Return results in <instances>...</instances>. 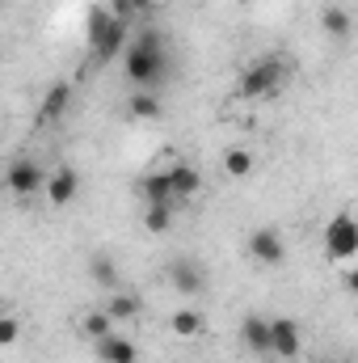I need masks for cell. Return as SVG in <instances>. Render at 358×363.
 I'll list each match as a JSON object with an SVG mask.
<instances>
[{
	"mask_svg": "<svg viewBox=\"0 0 358 363\" xmlns=\"http://www.w3.org/2000/svg\"><path fill=\"white\" fill-rule=\"evenodd\" d=\"M110 325H114V317H110V308H101V313H89V317H85V334H89L93 342H101V338H110Z\"/></svg>",
	"mask_w": 358,
	"mask_h": 363,
	"instance_id": "603a6c76",
	"label": "cell"
},
{
	"mask_svg": "<svg viewBox=\"0 0 358 363\" xmlns=\"http://www.w3.org/2000/svg\"><path fill=\"white\" fill-rule=\"evenodd\" d=\"M169 325H173V334H178V338H198V334L207 330V317H202L198 308H181V313L169 317Z\"/></svg>",
	"mask_w": 358,
	"mask_h": 363,
	"instance_id": "2e32d148",
	"label": "cell"
},
{
	"mask_svg": "<svg viewBox=\"0 0 358 363\" xmlns=\"http://www.w3.org/2000/svg\"><path fill=\"white\" fill-rule=\"evenodd\" d=\"M354 216H358V207H354Z\"/></svg>",
	"mask_w": 358,
	"mask_h": 363,
	"instance_id": "4316f807",
	"label": "cell"
},
{
	"mask_svg": "<svg viewBox=\"0 0 358 363\" xmlns=\"http://www.w3.org/2000/svg\"><path fill=\"white\" fill-rule=\"evenodd\" d=\"M105 308H110L114 321H135V317H139V296H114Z\"/></svg>",
	"mask_w": 358,
	"mask_h": 363,
	"instance_id": "44dd1931",
	"label": "cell"
},
{
	"mask_svg": "<svg viewBox=\"0 0 358 363\" xmlns=\"http://www.w3.org/2000/svg\"><path fill=\"white\" fill-rule=\"evenodd\" d=\"M249 258L262 262V267H278L287 258V245H282V233L278 228H258L249 237Z\"/></svg>",
	"mask_w": 358,
	"mask_h": 363,
	"instance_id": "8992f818",
	"label": "cell"
},
{
	"mask_svg": "<svg viewBox=\"0 0 358 363\" xmlns=\"http://www.w3.org/2000/svg\"><path fill=\"white\" fill-rule=\"evenodd\" d=\"M89 271H93V279H97L101 287H118V271H114V262H110L105 254H93V258H89Z\"/></svg>",
	"mask_w": 358,
	"mask_h": 363,
	"instance_id": "7402d4cb",
	"label": "cell"
},
{
	"mask_svg": "<svg viewBox=\"0 0 358 363\" xmlns=\"http://www.w3.org/2000/svg\"><path fill=\"white\" fill-rule=\"evenodd\" d=\"M169 283H173L178 291H185V296H198V291L207 287V274H202V267H198L194 258H173V262H169Z\"/></svg>",
	"mask_w": 358,
	"mask_h": 363,
	"instance_id": "ba28073f",
	"label": "cell"
},
{
	"mask_svg": "<svg viewBox=\"0 0 358 363\" xmlns=\"http://www.w3.org/2000/svg\"><path fill=\"white\" fill-rule=\"evenodd\" d=\"M325 254H329L333 262L354 258L358 254V216L342 211V216H333V220L325 224Z\"/></svg>",
	"mask_w": 358,
	"mask_h": 363,
	"instance_id": "3957f363",
	"label": "cell"
},
{
	"mask_svg": "<svg viewBox=\"0 0 358 363\" xmlns=\"http://www.w3.org/2000/svg\"><path fill=\"white\" fill-rule=\"evenodd\" d=\"M127 110H131L135 118H156V114H161V97L148 93V89H135L131 93V101H127Z\"/></svg>",
	"mask_w": 358,
	"mask_h": 363,
	"instance_id": "d6986e66",
	"label": "cell"
},
{
	"mask_svg": "<svg viewBox=\"0 0 358 363\" xmlns=\"http://www.w3.org/2000/svg\"><path fill=\"white\" fill-rule=\"evenodd\" d=\"M282 363H299V359H282Z\"/></svg>",
	"mask_w": 358,
	"mask_h": 363,
	"instance_id": "484cf974",
	"label": "cell"
},
{
	"mask_svg": "<svg viewBox=\"0 0 358 363\" xmlns=\"http://www.w3.org/2000/svg\"><path fill=\"white\" fill-rule=\"evenodd\" d=\"M241 338H245V347L253 351V355H270V317H245V325H241Z\"/></svg>",
	"mask_w": 358,
	"mask_h": 363,
	"instance_id": "8fae6325",
	"label": "cell"
},
{
	"mask_svg": "<svg viewBox=\"0 0 358 363\" xmlns=\"http://www.w3.org/2000/svg\"><path fill=\"white\" fill-rule=\"evenodd\" d=\"M127 47H131V26H127V17H114V26L105 30V38L93 47V60L110 64L114 55H127Z\"/></svg>",
	"mask_w": 358,
	"mask_h": 363,
	"instance_id": "52a82bcc",
	"label": "cell"
},
{
	"mask_svg": "<svg viewBox=\"0 0 358 363\" xmlns=\"http://www.w3.org/2000/svg\"><path fill=\"white\" fill-rule=\"evenodd\" d=\"M224 169H228V178H249L253 174V152L249 148H228Z\"/></svg>",
	"mask_w": 358,
	"mask_h": 363,
	"instance_id": "ffe728a7",
	"label": "cell"
},
{
	"mask_svg": "<svg viewBox=\"0 0 358 363\" xmlns=\"http://www.w3.org/2000/svg\"><path fill=\"white\" fill-rule=\"evenodd\" d=\"M76 190H81V174L72 169V165H59L51 182H47V199H51V207H68L72 199H76Z\"/></svg>",
	"mask_w": 358,
	"mask_h": 363,
	"instance_id": "30bf717a",
	"label": "cell"
},
{
	"mask_svg": "<svg viewBox=\"0 0 358 363\" xmlns=\"http://www.w3.org/2000/svg\"><path fill=\"white\" fill-rule=\"evenodd\" d=\"M47 182H51V174H47L38 161H30V157H17V161L8 165V174H4V186H8L17 199H25V194H34V190H47Z\"/></svg>",
	"mask_w": 358,
	"mask_h": 363,
	"instance_id": "277c9868",
	"label": "cell"
},
{
	"mask_svg": "<svg viewBox=\"0 0 358 363\" xmlns=\"http://www.w3.org/2000/svg\"><path fill=\"white\" fill-rule=\"evenodd\" d=\"M68 106H72V85L68 81H55L47 97H42V106H38V123L42 127H51V123H59L64 114H68Z\"/></svg>",
	"mask_w": 358,
	"mask_h": 363,
	"instance_id": "9c48e42d",
	"label": "cell"
},
{
	"mask_svg": "<svg viewBox=\"0 0 358 363\" xmlns=\"http://www.w3.org/2000/svg\"><path fill=\"white\" fill-rule=\"evenodd\" d=\"M165 174H169V182H173V194H178V199L198 194V186H202V178H198V169H194V165H169Z\"/></svg>",
	"mask_w": 358,
	"mask_h": 363,
	"instance_id": "5bb4252c",
	"label": "cell"
},
{
	"mask_svg": "<svg viewBox=\"0 0 358 363\" xmlns=\"http://www.w3.org/2000/svg\"><path fill=\"white\" fill-rule=\"evenodd\" d=\"M114 17H118L114 9H93V13H89V26H85V38H89V47H97V43L105 38V30L114 26Z\"/></svg>",
	"mask_w": 358,
	"mask_h": 363,
	"instance_id": "ac0fdd59",
	"label": "cell"
},
{
	"mask_svg": "<svg viewBox=\"0 0 358 363\" xmlns=\"http://www.w3.org/2000/svg\"><path fill=\"white\" fill-rule=\"evenodd\" d=\"M282 81H287V64L282 60H258V64H249L245 72H241V97H270V93L282 89Z\"/></svg>",
	"mask_w": 358,
	"mask_h": 363,
	"instance_id": "7a4b0ae2",
	"label": "cell"
},
{
	"mask_svg": "<svg viewBox=\"0 0 358 363\" xmlns=\"http://www.w3.org/2000/svg\"><path fill=\"white\" fill-rule=\"evenodd\" d=\"M17 334H21L17 317H4V321H0V342H4V347H13V342H17Z\"/></svg>",
	"mask_w": 358,
	"mask_h": 363,
	"instance_id": "cb8c5ba5",
	"label": "cell"
},
{
	"mask_svg": "<svg viewBox=\"0 0 358 363\" xmlns=\"http://www.w3.org/2000/svg\"><path fill=\"white\" fill-rule=\"evenodd\" d=\"M97 355H101V363H135V342L131 338H118V334H110V338H101L97 342Z\"/></svg>",
	"mask_w": 358,
	"mask_h": 363,
	"instance_id": "7c38bea8",
	"label": "cell"
},
{
	"mask_svg": "<svg viewBox=\"0 0 358 363\" xmlns=\"http://www.w3.org/2000/svg\"><path fill=\"white\" fill-rule=\"evenodd\" d=\"M127 77L135 81V89H156L169 72V55H165V34L156 26H144L131 47H127Z\"/></svg>",
	"mask_w": 358,
	"mask_h": 363,
	"instance_id": "6da1fadb",
	"label": "cell"
},
{
	"mask_svg": "<svg viewBox=\"0 0 358 363\" xmlns=\"http://www.w3.org/2000/svg\"><path fill=\"white\" fill-rule=\"evenodd\" d=\"M346 287H350V291L358 296V271H350V274H346Z\"/></svg>",
	"mask_w": 358,
	"mask_h": 363,
	"instance_id": "d4e9b609",
	"label": "cell"
},
{
	"mask_svg": "<svg viewBox=\"0 0 358 363\" xmlns=\"http://www.w3.org/2000/svg\"><path fill=\"white\" fill-rule=\"evenodd\" d=\"M139 194H144L148 203H178L169 174H148V178H139Z\"/></svg>",
	"mask_w": 358,
	"mask_h": 363,
	"instance_id": "4fadbf2b",
	"label": "cell"
},
{
	"mask_svg": "<svg viewBox=\"0 0 358 363\" xmlns=\"http://www.w3.org/2000/svg\"><path fill=\"white\" fill-rule=\"evenodd\" d=\"M299 351H304L299 325H295L291 317H274V321H270V355H278V359H299Z\"/></svg>",
	"mask_w": 358,
	"mask_h": 363,
	"instance_id": "5b68a950",
	"label": "cell"
},
{
	"mask_svg": "<svg viewBox=\"0 0 358 363\" xmlns=\"http://www.w3.org/2000/svg\"><path fill=\"white\" fill-rule=\"evenodd\" d=\"M144 228H148V233H169V228H173V203H148Z\"/></svg>",
	"mask_w": 358,
	"mask_h": 363,
	"instance_id": "e0dca14e",
	"label": "cell"
},
{
	"mask_svg": "<svg viewBox=\"0 0 358 363\" xmlns=\"http://www.w3.org/2000/svg\"><path fill=\"white\" fill-rule=\"evenodd\" d=\"M321 26H325V34H329V38H337V43L354 34V21H350V13H346V9H337V4L321 13Z\"/></svg>",
	"mask_w": 358,
	"mask_h": 363,
	"instance_id": "9a60e30c",
	"label": "cell"
}]
</instances>
